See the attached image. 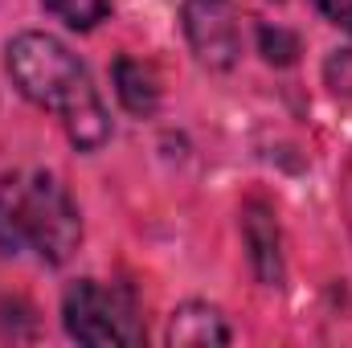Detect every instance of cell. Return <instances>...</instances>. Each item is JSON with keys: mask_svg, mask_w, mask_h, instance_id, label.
<instances>
[{"mask_svg": "<svg viewBox=\"0 0 352 348\" xmlns=\"http://www.w3.org/2000/svg\"><path fill=\"white\" fill-rule=\"evenodd\" d=\"M4 66L12 87L41 111L58 115L78 152H98L111 140V115L90 83L82 58L54 33L25 29L4 45Z\"/></svg>", "mask_w": 352, "mask_h": 348, "instance_id": "6da1fadb", "label": "cell"}, {"mask_svg": "<svg viewBox=\"0 0 352 348\" xmlns=\"http://www.w3.org/2000/svg\"><path fill=\"white\" fill-rule=\"evenodd\" d=\"M82 246V217L54 173H12L0 180V254L33 250L62 266Z\"/></svg>", "mask_w": 352, "mask_h": 348, "instance_id": "7a4b0ae2", "label": "cell"}, {"mask_svg": "<svg viewBox=\"0 0 352 348\" xmlns=\"http://www.w3.org/2000/svg\"><path fill=\"white\" fill-rule=\"evenodd\" d=\"M66 336L78 345H140L144 324L127 287H107L98 279H74L62 295Z\"/></svg>", "mask_w": 352, "mask_h": 348, "instance_id": "3957f363", "label": "cell"}, {"mask_svg": "<svg viewBox=\"0 0 352 348\" xmlns=\"http://www.w3.org/2000/svg\"><path fill=\"white\" fill-rule=\"evenodd\" d=\"M180 29L188 50L205 70H234L242 54L238 33V8L234 0H184L180 4Z\"/></svg>", "mask_w": 352, "mask_h": 348, "instance_id": "277c9868", "label": "cell"}, {"mask_svg": "<svg viewBox=\"0 0 352 348\" xmlns=\"http://www.w3.org/2000/svg\"><path fill=\"white\" fill-rule=\"evenodd\" d=\"M242 242L250 250L254 279L263 287H278L283 283V234H278V217L266 201L242 205Z\"/></svg>", "mask_w": 352, "mask_h": 348, "instance_id": "5b68a950", "label": "cell"}, {"mask_svg": "<svg viewBox=\"0 0 352 348\" xmlns=\"http://www.w3.org/2000/svg\"><path fill=\"white\" fill-rule=\"evenodd\" d=\"M111 83H115V98L123 102L127 115L152 119V115L160 111V78H156V70H152L148 62H140V58H131V54L115 58Z\"/></svg>", "mask_w": 352, "mask_h": 348, "instance_id": "8992f818", "label": "cell"}, {"mask_svg": "<svg viewBox=\"0 0 352 348\" xmlns=\"http://www.w3.org/2000/svg\"><path fill=\"white\" fill-rule=\"evenodd\" d=\"M168 345H230L234 340V332H230V324H226V316L213 307V303H205V299H188V303H180L173 312V320H168Z\"/></svg>", "mask_w": 352, "mask_h": 348, "instance_id": "52a82bcc", "label": "cell"}, {"mask_svg": "<svg viewBox=\"0 0 352 348\" xmlns=\"http://www.w3.org/2000/svg\"><path fill=\"white\" fill-rule=\"evenodd\" d=\"M41 4H45L58 21H66L70 29H78V33H87L98 21L111 17V0H41Z\"/></svg>", "mask_w": 352, "mask_h": 348, "instance_id": "ba28073f", "label": "cell"}, {"mask_svg": "<svg viewBox=\"0 0 352 348\" xmlns=\"http://www.w3.org/2000/svg\"><path fill=\"white\" fill-rule=\"evenodd\" d=\"M258 50L270 66H291L299 58V37L283 25H258Z\"/></svg>", "mask_w": 352, "mask_h": 348, "instance_id": "9c48e42d", "label": "cell"}, {"mask_svg": "<svg viewBox=\"0 0 352 348\" xmlns=\"http://www.w3.org/2000/svg\"><path fill=\"white\" fill-rule=\"evenodd\" d=\"M316 8H320L336 29L352 33V0H316Z\"/></svg>", "mask_w": 352, "mask_h": 348, "instance_id": "30bf717a", "label": "cell"}]
</instances>
